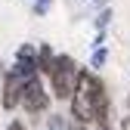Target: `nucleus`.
I'll use <instances>...</instances> for the list:
<instances>
[{
    "label": "nucleus",
    "mask_w": 130,
    "mask_h": 130,
    "mask_svg": "<svg viewBox=\"0 0 130 130\" xmlns=\"http://www.w3.org/2000/svg\"><path fill=\"white\" fill-rule=\"evenodd\" d=\"M22 84L25 80L12 71V65L9 68H3V74H0V108L3 111H15L22 102Z\"/></svg>",
    "instance_id": "4"
},
{
    "label": "nucleus",
    "mask_w": 130,
    "mask_h": 130,
    "mask_svg": "<svg viewBox=\"0 0 130 130\" xmlns=\"http://www.w3.org/2000/svg\"><path fill=\"white\" fill-rule=\"evenodd\" d=\"M84 3H90V0H84Z\"/></svg>",
    "instance_id": "15"
},
{
    "label": "nucleus",
    "mask_w": 130,
    "mask_h": 130,
    "mask_svg": "<svg viewBox=\"0 0 130 130\" xmlns=\"http://www.w3.org/2000/svg\"><path fill=\"white\" fill-rule=\"evenodd\" d=\"M6 130H25V121H19V118H12V121L6 124Z\"/></svg>",
    "instance_id": "11"
},
{
    "label": "nucleus",
    "mask_w": 130,
    "mask_h": 130,
    "mask_svg": "<svg viewBox=\"0 0 130 130\" xmlns=\"http://www.w3.org/2000/svg\"><path fill=\"white\" fill-rule=\"evenodd\" d=\"M34 53H37V46H31V43H22L19 50H15L12 71L19 74L22 80H28L31 74H40V71H37V59H34Z\"/></svg>",
    "instance_id": "5"
},
{
    "label": "nucleus",
    "mask_w": 130,
    "mask_h": 130,
    "mask_svg": "<svg viewBox=\"0 0 130 130\" xmlns=\"http://www.w3.org/2000/svg\"><path fill=\"white\" fill-rule=\"evenodd\" d=\"M77 62L74 56L68 53H56V62H53V68L50 74H46V80H50V90H53V99L59 102H68V96L74 90V80H77Z\"/></svg>",
    "instance_id": "2"
},
{
    "label": "nucleus",
    "mask_w": 130,
    "mask_h": 130,
    "mask_svg": "<svg viewBox=\"0 0 130 130\" xmlns=\"http://www.w3.org/2000/svg\"><path fill=\"white\" fill-rule=\"evenodd\" d=\"M0 74H3V65H0Z\"/></svg>",
    "instance_id": "14"
},
{
    "label": "nucleus",
    "mask_w": 130,
    "mask_h": 130,
    "mask_svg": "<svg viewBox=\"0 0 130 130\" xmlns=\"http://www.w3.org/2000/svg\"><path fill=\"white\" fill-rule=\"evenodd\" d=\"M121 130H130V115L124 118V124H121Z\"/></svg>",
    "instance_id": "13"
},
{
    "label": "nucleus",
    "mask_w": 130,
    "mask_h": 130,
    "mask_svg": "<svg viewBox=\"0 0 130 130\" xmlns=\"http://www.w3.org/2000/svg\"><path fill=\"white\" fill-rule=\"evenodd\" d=\"M68 127H71V130H90V124H84V121H74V118H71V124H68Z\"/></svg>",
    "instance_id": "12"
},
{
    "label": "nucleus",
    "mask_w": 130,
    "mask_h": 130,
    "mask_svg": "<svg viewBox=\"0 0 130 130\" xmlns=\"http://www.w3.org/2000/svg\"><path fill=\"white\" fill-rule=\"evenodd\" d=\"M68 105H71V118L74 121H84V124H102L111 118V105H108V93L102 77L96 74L90 65L77 71L74 80V90L68 96Z\"/></svg>",
    "instance_id": "1"
},
{
    "label": "nucleus",
    "mask_w": 130,
    "mask_h": 130,
    "mask_svg": "<svg viewBox=\"0 0 130 130\" xmlns=\"http://www.w3.org/2000/svg\"><path fill=\"white\" fill-rule=\"evenodd\" d=\"M105 59H108V50H105V46H93V53H90V68H93V71L102 68Z\"/></svg>",
    "instance_id": "7"
},
{
    "label": "nucleus",
    "mask_w": 130,
    "mask_h": 130,
    "mask_svg": "<svg viewBox=\"0 0 130 130\" xmlns=\"http://www.w3.org/2000/svg\"><path fill=\"white\" fill-rule=\"evenodd\" d=\"M50 130H65V121H62V115H50Z\"/></svg>",
    "instance_id": "10"
},
{
    "label": "nucleus",
    "mask_w": 130,
    "mask_h": 130,
    "mask_svg": "<svg viewBox=\"0 0 130 130\" xmlns=\"http://www.w3.org/2000/svg\"><path fill=\"white\" fill-rule=\"evenodd\" d=\"M108 22H111V6H105L99 15H96V31H105V28H108Z\"/></svg>",
    "instance_id": "8"
},
{
    "label": "nucleus",
    "mask_w": 130,
    "mask_h": 130,
    "mask_svg": "<svg viewBox=\"0 0 130 130\" xmlns=\"http://www.w3.org/2000/svg\"><path fill=\"white\" fill-rule=\"evenodd\" d=\"M19 108H25V115H31V118L46 115V108H50V93H46V84H43L40 74H31L22 84V102H19Z\"/></svg>",
    "instance_id": "3"
},
{
    "label": "nucleus",
    "mask_w": 130,
    "mask_h": 130,
    "mask_svg": "<svg viewBox=\"0 0 130 130\" xmlns=\"http://www.w3.org/2000/svg\"><path fill=\"white\" fill-rule=\"evenodd\" d=\"M53 6V0H34V15H46Z\"/></svg>",
    "instance_id": "9"
},
{
    "label": "nucleus",
    "mask_w": 130,
    "mask_h": 130,
    "mask_svg": "<svg viewBox=\"0 0 130 130\" xmlns=\"http://www.w3.org/2000/svg\"><path fill=\"white\" fill-rule=\"evenodd\" d=\"M34 59H37V71H40V77H46V74H50V68H53V62H56V53H53L50 43H40L37 53H34Z\"/></svg>",
    "instance_id": "6"
}]
</instances>
